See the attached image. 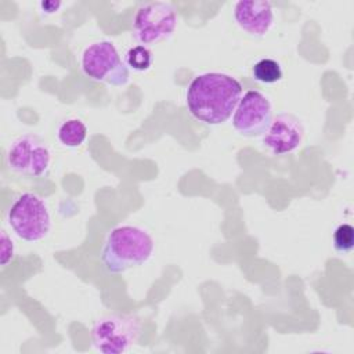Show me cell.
I'll use <instances>...</instances> for the list:
<instances>
[{
  "label": "cell",
  "mask_w": 354,
  "mask_h": 354,
  "mask_svg": "<svg viewBox=\"0 0 354 354\" xmlns=\"http://www.w3.org/2000/svg\"><path fill=\"white\" fill-rule=\"evenodd\" d=\"M272 122V106L270 100L257 90L246 91L232 118L234 129L245 137L263 136Z\"/></svg>",
  "instance_id": "cell-8"
},
{
  "label": "cell",
  "mask_w": 354,
  "mask_h": 354,
  "mask_svg": "<svg viewBox=\"0 0 354 354\" xmlns=\"http://www.w3.org/2000/svg\"><path fill=\"white\" fill-rule=\"evenodd\" d=\"M7 223L24 241L37 242L47 236L51 217L46 202L32 192L18 195L7 210Z\"/></svg>",
  "instance_id": "cell-4"
},
{
  "label": "cell",
  "mask_w": 354,
  "mask_h": 354,
  "mask_svg": "<svg viewBox=\"0 0 354 354\" xmlns=\"http://www.w3.org/2000/svg\"><path fill=\"white\" fill-rule=\"evenodd\" d=\"M333 246L339 253H348L354 246V228L344 223L340 224L333 232Z\"/></svg>",
  "instance_id": "cell-14"
},
{
  "label": "cell",
  "mask_w": 354,
  "mask_h": 354,
  "mask_svg": "<svg viewBox=\"0 0 354 354\" xmlns=\"http://www.w3.org/2000/svg\"><path fill=\"white\" fill-rule=\"evenodd\" d=\"M242 97V84L227 73L206 72L192 79L185 101L189 113L206 124H221L234 113Z\"/></svg>",
  "instance_id": "cell-1"
},
{
  "label": "cell",
  "mask_w": 354,
  "mask_h": 354,
  "mask_svg": "<svg viewBox=\"0 0 354 354\" xmlns=\"http://www.w3.org/2000/svg\"><path fill=\"white\" fill-rule=\"evenodd\" d=\"M304 127L299 118L292 113H279L272 118L268 130L264 133L263 144L274 155L293 152L301 144Z\"/></svg>",
  "instance_id": "cell-9"
},
{
  "label": "cell",
  "mask_w": 354,
  "mask_h": 354,
  "mask_svg": "<svg viewBox=\"0 0 354 354\" xmlns=\"http://www.w3.org/2000/svg\"><path fill=\"white\" fill-rule=\"evenodd\" d=\"M253 79L263 84H274L278 83L283 73L279 62L272 58H263L257 61L252 68Z\"/></svg>",
  "instance_id": "cell-12"
},
{
  "label": "cell",
  "mask_w": 354,
  "mask_h": 354,
  "mask_svg": "<svg viewBox=\"0 0 354 354\" xmlns=\"http://www.w3.org/2000/svg\"><path fill=\"white\" fill-rule=\"evenodd\" d=\"M14 242L8 238L6 231H1V264L7 266V263L14 259Z\"/></svg>",
  "instance_id": "cell-15"
},
{
  "label": "cell",
  "mask_w": 354,
  "mask_h": 354,
  "mask_svg": "<svg viewBox=\"0 0 354 354\" xmlns=\"http://www.w3.org/2000/svg\"><path fill=\"white\" fill-rule=\"evenodd\" d=\"M152 61H153L152 51L142 44H137L129 48L124 55V64L127 65V68L137 72L148 71L152 65Z\"/></svg>",
  "instance_id": "cell-13"
},
{
  "label": "cell",
  "mask_w": 354,
  "mask_h": 354,
  "mask_svg": "<svg viewBox=\"0 0 354 354\" xmlns=\"http://www.w3.org/2000/svg\"><path fill=\"white\" fill-rule=\"evenodd\" d=\"M6 158L10 170L30 178L47 176L51 165L50 148L35 134H24L15 138L10 144Z\"/></svg>",
  "instance_id": "cell-7"
},
{
  "label": "cell",
  "mask_w": 354,
  "mask_h": 354,
  "mask_svg": "<svg viewBox=\"0 0 354 354\" xmlns=\"http://www.w3.org/2000/svg\"><path fill=\"white\" fill-rule=\"evenodd\" d=\"M234 18L242 30L261 37L270 32L274 24V11L270 1H238L234 6Z\"/></svg>",
  "instance_id": "cell-10"
},
{
  "label": "cell",
  "mask_w": 354,
  "mask_h": 354,
  "mask_svg": "<svg viewBox=\"0 0 354 354\" xmlns=\"http://www.w3.org/2000/svg\"><path fill=\"white\" fill-rule=\"evenodd\" d=\"M41 7H43V10H44V12H47V14H54V12H57V10L61 7V3H55V1H44V3H41Z\"/></svg>",
  "instance_id": "cell-16"
},
{
  "label": "cell",
  "mask_w": 354,
  "mask_h": 354,
  "mask_svg": "<svg viewBox=\"0 0 354 354\" xmlns=\"http://www.w3.org/2000/svg\"><path fill=\"white\" fill-rule=\"evenodd\" d=\"M152 252L153 239L145 230L136 225H120L108 234L101 261L108 272L120 274L147 263Z\"/></svg>",
  "instance_id": "cell-2"
},
{
  "label": "cell",
  "mask_w": 354,
  "mask_h": 354,
  "mask_svg": "<svg viewBox=\"0 0 354 354\" xmlns=\"http://www.w3.org/2000/svg\"><path fill=\"white\" fill-rule=\"evenodd\" d=\"M177 11L166 1L142 4L133 19V32L142 46L158 44L169 39L177 28Z\"/></svg>",
  "instance_id": "cell-6"
},
{
  "label": "cell",
  "mask_w": 354,
  "mask_h": 354,
  "mask_svg": "<svg viewBox=\"0 0 354 354\" xmlns=\"http://www.w3.org/2000/svg\"><path fill=\"white\" fill-rule=\"evenodd\" d=\"M141 328V321L134 314H105L94 322L91 340L104 354H123L138 340Z\"/></svg>",
  "instance_id": "cell-3"
},
{
  "label": "cell",
  "mask_w": 354,
  "mask_h": 354,
  "mask_svg": "<svg viewBox=\"0 0 354 354\" xmlns=\"http://www.w3.org/2000/svg\"><path fill=\"white\" fill-rule=\"evenodd\" d=\"M86 137H87V127L80 119H76V118L65 120L58 129L59 142L69 148L82 145Z\"/></svg>",
  "instance_id": "cell-11"
},
{
  "label": "cell",
  "mask_w": 354,
  "mask_h": 354,
  "mask_svg": "<svg viewBox=\"0 0 354 354\" xmlns=\"http://www.w3.org/2000/svg\"><path fill=\"white\" fill-rule=\"evenodd\" d=\"M83 73L94 80L122 87L129 83V68L120 58L113 43L101 40L88 44L80 58Z\"/></svg>",
  "instance_id": "cell-5"
}]
</instances>
